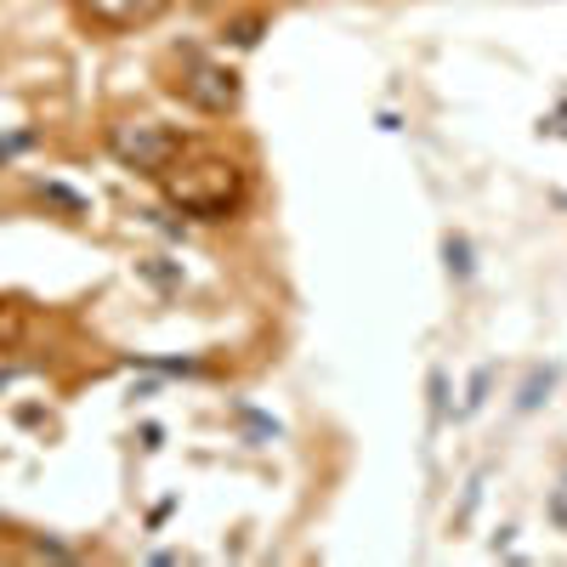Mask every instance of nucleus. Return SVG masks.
Segmentation results:
<instances>
[{
  "label": "nucleus",
  "instance_id": "obj_1",
  "mask_svg": "<svg viewBox=\"0 0 567 567\" xmlns=\"http://www.w3.org/2000/svg\"><path fill=\"white\" fill-rule=\"evenodd\" d=\"M109 148L125 171H142V176H165L171 159L182 154V131L159 125V120H131V125H114L109 131Z\"/></svg>",
  "mask_w": 567,
  "mask_h": 567
},
{
  "label": "nucleus",
  "instance_id": "obj_2",
  "mask_svg": "<svg viewBox=\"0 0 567 567\" xmlns=\"http://www.w3.org/2000/svg\"><path fill=\"white\" fill-rule=\"evenodd\" d=\"M199 176H205V182H194V176H176V182H171V199H176L187 216L221 221L233 205H239V194H245V176L233 171V165H199Z\"/></svg>",
  "mask_w": 567,
  "mask_h": 567
},
{
  "label": "nucleus",
  "instance_id": "obj_3",
  "mask_svg": "<svg viewBox=\"0 0 567 567\" xmlns=\"http://www.w3.org/2000/svg\"><path fill=\"white\" fill-rule=\"evenodd\" d=\"M176 91L194 109H205V114H227V109H239V74L233 69H221V63H194L182 80H176Z\"/></svg>",
  "mask_w": 567,
  "mask_h": 567
},
{
  "label": "nucleus",
  "instance_id": "obj_4",
  "mask_svg": "<svg viewBox=\"0 0 567 567\" xmlns=\"http://www.w3.org/2000/svg\"><path fill=\"white\" fill-rule=\"evenodd\" d=\"M171 12V0H80V18L91 29H109V34H131V29H148L154 18Z\"/></svg>",
  "mask_w": 567,
  "mask_h": 567
},
{
  "label": "nucleus",
  "instance_id": "obj_5",
  "mask_svg": "<svg viewBox=\"0 0 567 567\" xmlns=\"http://www.w3.org/2000/svg\"><path fill=\"white\" fill-rule=\"evenodd\" d=\"M550 386H556V369H534L528 381H523V398H516V409H523V414H528V409H539Z\"/></svg>",
  "mask_w": 567,
  "mask_h": 567
},
{
  "label": "nucleus",
  "instance_id": "obj_6",
  "mask_svg": "<svg viewBox=\"0 0 567 567\" xmlns=\"http://www.w3.org/2000/svg\"><path fill=\"white\" fill-rule=\"evenodd\" d=\"M443 256H449V272H454V278H471V245H465V233H449Z\"/></svg>",
  "mask_w": 567,
  "mask_h": 567
},
{
  "label": "nucleus",
  "instance_id": "obj_7",
  "mask_svg": "<svg viewBox=\"0 0 567 567\" xmlns=\"http://www.w3.org/2000/svg\"><path fill=\"white\" fill-rule=\"evenodd\" d=\"M34 194H40V199H52V205H63V210H74V216H85V199L69 194L63 182H34Z\"/></svg>",
  "mask_w": 567,
  "mask_h": 567
},
{
  "label": "nucleus",
  "instance_id": "obj_8",
  "mask_svg": "<svg viewBox=\"0 0 567 567\" xmlns=\"http://www.w3.org/2000/svg\"><path fill=\"white\" fill-rule=\"evenodd\" d=\"M488 381H494V369H477V374H471V398H465V414H471V409H483V398H488Z\"/></svg>",
  "mask_w": 567,
  "mask_h": 567
},
{
  "label": "nucleus",
  "instance_id": "obj_9",
  "mask_svg": "<svg viewBox=\"0 0 567 567\" xmlns=\"http://www.w3.org/2000/svg\"><path fill=\"white\" fill-rule=\"evenodd\" d=\"M443 392H449V381H443V369H432V414L443 420Z\"/></svg>",
  "mask_w": 567,
  "mask_h": 567
},
{
  "label": "nucleus",
  "instance_id": "obj_10",
  "mask_svg": "<svg viewBox=\"0 0 567 567\" xmlns=\"http://www.w3.org/2000/svg\"><path fill=\"white\" fill-rule=\"evenodd\" d=\"M18 148H29V136H0V165H7Z\"/></svg>",
  "mask_w": 567,
  "mask_h": 567
},
{
  "label": "nucleus",
  "instance_id": "obj_11",
  "mask_svg": "<svg viewBox=\"0 0 567 567\" xmlns=\"http://www.w3.org/2000/svg\"><path fill=\"white\" fill-rule=\"evenodd\" d=\"M256 29H261L256 18H250V23H233V40H239V45H256Z\"/></svg>",
  "mask_w": 567,
  "mask_h": 567
},
{
  "label": "nucleus",
  "instance_id": "obj_12",
  "mask_svg": "<svg viewBox=\"0 0 567 567\" xmlns=\"http://www.w3.org/2000/svg\"><path fill=\"white\" fill-rule=\"evenodd\" d=\"M12 374H18V369H0V386H12Z\"/></svg>",
  "mask_w": 567,
  "mask_h": 567
}]
</instances>
